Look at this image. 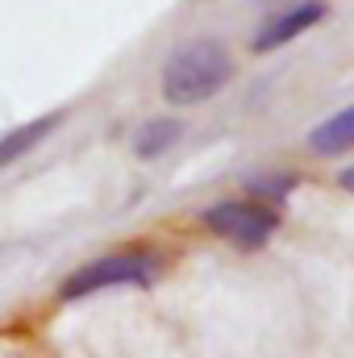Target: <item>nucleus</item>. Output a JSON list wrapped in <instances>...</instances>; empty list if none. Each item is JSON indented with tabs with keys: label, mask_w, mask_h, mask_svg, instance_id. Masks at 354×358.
Here are the masks:
<instances>
[{
	"label": "nucleus",
	"mask_w": 354,
	"mask_h": 358,
	"mask_svg": "<svg viewBox=\"0 0 354 358\" xmlns=\"http://www.w3.org/2000/svg\"><path fill=\"white\" fill-rule=\"evenodd\" d=\"M238 63L221 38H187L163 59L159 71V92L171 108H196L217 100L234 84Z\"/></svg>",
	"instance_id": "f257e3e1"
},
{
	"label": "nucleus",
	"mask_w": 354,
	"mask_h": 358,
	"mask_svg": "<svg viewBox=\"0 0 354 358\" xmlns=\"http://www.w3.org/2000/svg\"><path fill=\"white\" fill-rule=\"evenodd\" d=\"M159 279V259L146 255V250H108V255H96L84 267H76L63 283H59V304H76V300H88L96 292H117V287H155Z\"/></svg>",
	"instance_id": "f03ea898"
},
{
	"label": "nucleus",
	"mask_w": 354,
	"mask_h": 358,
	"mask_svg": "<svg viewBox=\"0 0 354 358\" xmlns=\"http://www.w3.org/2000/svg\"><path fill=\"white\" fill-rule=\"evenodd\" d=\"M204 229L213 238H221L234 250H263L267 242L279 234V204H271L263 196H242V200H217L204 208Z\"/></svg>",
	"instance_id": "7ed1b4c3"
},
{
	"label": "nucleus",
	"mask_w": 354,
	"mask_h": 358,
	"mask_svg": "<svg viewBox=\"0 0 354 358\" xmlns=\"http://www.w3.org/2000/svg\"><path fill=\"white\" fill-rule=\"evenodd\" d=\"M325 17H330V4H325V0H296V4H288V8H279V13H271L263 25L255 29L250 50H255V55H275L279 46H288V42H296L300 34L317 29Z\"/></svg>",
	"instance_id": "20e7f679"
},
{
	"label": "nucleus",
	"mask_w": 354,
	"mask_h": 358,
	"mask_svg": "<svg viewBox=\"0 0 354 358\" xmlns=\"http://www.w3.org/2000/svg\"><path fill=\"white\" fill-rule=\"evenodd\" d=\"M63 121H67V108H50V113H42V117H34V121H21V125L4 129V134H0V171H8L13 163H21L25 155H34Z\"/></svg>",
	"instance_id": "39448f33"
},
{
	"label": "nucleus",
	"mask_w": 354,
	"mask_h": 358,
	"mask_svg": "<svg viewBox=\"0 0 354 358\" xmlns=\"http://www.w3.org/2000/svg\"><path fill=\"white\" fill-rule=\"evenodd\" d=\"M179 138H183V121H179V117H146V121H138V129L129 134V150H134V159L155 163V159H163L167 150H176Z\"/></svg>",
	"instance_id": "423d86ee"
},
{
	"label": "nucleus",
	"mask_w": 354,
	"mask_h": 358,
	"mask_svg": "<svg viewBox=\"0 0 354 358\" xmlns=\"http://www.w3.org/2000/svg\"><path fill=\"white\" fill-rule=\"evenodd\" d=\"M309 150L317 159H334V155H351L354 150V104L330 113L325 121H317L309 129Z\"/></svg>",
	"instance_id": "0eeeda50"
},
{
	"label": "nucleus",
	"mask_w": 354,
	"mask_h": 358,
	"mask_svg": "<svg viewBox=\"0 0 354 358\" xmlns=\"http://www.w3.org/2000/svg\"><path fill=\"white\" fill-rule=\"evenodd\" d=\"M296 187V176H267V179H250V196H263L271 204L288 200V192Z\"/></svg>",
	"instance_id": "6e6552de"
},
{
	"label": "nucleus",
	"mask_w": 354,
	"mask_h": 358,
	"mask_svg": "<svg viewBox=\"0 0 354 358\" xmlns=\"http://www.w3.org/2000/svg\"><path fill=\"white\" fill-rule=\"evenodd\" d=\"M338 183H342V187H346V192H354V167H346V171H342V176H338Z\"/></svg>",
	"instance_id": "1a4fd4ad"
}]
</instances>
